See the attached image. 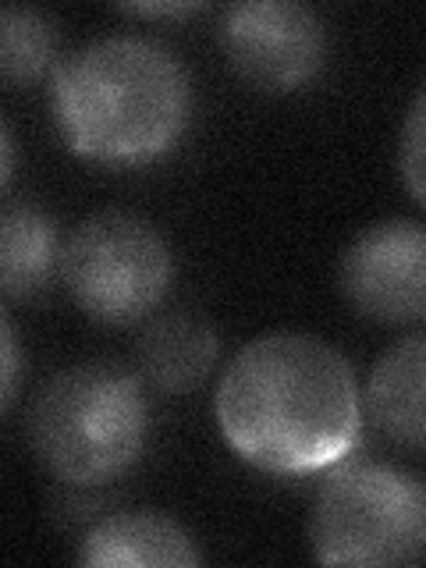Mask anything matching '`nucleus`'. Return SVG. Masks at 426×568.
Returning a JSON list of instances; mask_svg holds the SVG:
<instances>
[{
    "mask_svg": "<svg viewBox=\"0 0 426 568\" xmlns=\"http://www.w3.org/2000/svg\"><path fill=\"white\" fill-rule=\"evenodd\" d=\"M320 565H416L426 558V487L377 458L327 469L310 511Z\"/></svg>",
    "mask_w": 426,
    "mask_h": 568,
    "instance_id": "nucleus-4",
    "label": "nucleus"
},
{
    "mask_svg": "<svg viewBox=\"0 0 426 568\" xmlns=\"http://www.w3.org/2000/svg\"><path fill=\"white\" fill-rule=\"evenodd\" d=\"M398 174L405 192L426 206V79L408 103L398 132Z\"/></svg>",
    "mask_w": 426,
    "mask_h": 568,
    "instance_id": "nucleus-13",
    "label": "nucleus"
},
{
    "mask_svg": "<svg viewBox=\"0 0 426 568\" xmlns=\"http://www.w3.org/2000/svg\"><path fill=\"white\" fill-rule=\"evenodd\" d=\"M61 271L58 227L36 203H8L0 217V292L8 302L40 295Z\"/></svg>",
    "mask_w": 426,
    "mask_h": 568,
    "instance_id": "nucleus-11",
    "label": "nucleus"
},
{
    "mask_svg": "<svg viewBox=\"0 0 426 568\" xmlns=\"http://www.w3.org/2000/svg\"><path fill=\"white\" fill-rule=\"evenodd\" d=\"M64 146L103 168H142L178 150L192 124V79L150 36L118 32L71 50L47 79Z\"/></svg>",
    "mask_w": 426,
    "mask_h": 568,
    "instance_id": "nucleus-2",
    "label": "nucleus"
},
{
    "mask_svg": "<svg viewBox=\"0 0 426 568\" xmlns=\"http://www.w3.org/2000/svg\"><path fill=\"white\" fill-rule=\"evenodd\" d=\"M213 419L245 466L298 479L352 455L363 395L352 363L331 342L306 331H266L231 355Z\"/></svg>",
    "mask_w": 426,
    "mask_h": 568,
    "instance_id": "nucleus-1",
    "label": "nucleus"
},
{
    "mask_svg": "<svg viewBox=\"0 0 426 568\" xmlns=\"http://www.w3.org/2000/svg\"><path fill=\"white\" fill-rule=\"evenodd\" d=\"M68 298L103 327H132L164 306L174 253L160 227L132 210H97L61 245Z\"/></svg>",
    "mask_w": 426,
    "mask_h": 568,
    "instance_id": "nucleus-5",
    "label": "nucleus"
},
{
    "mask_svg": "<svg viewBox=\"0 0 426 568\" xmlns=\"http://www.w3.org/2000/svg\"><path fill=\"white\" fill-rule=\"evenodd\" d=\"M0 345H4V395H0V408L11 413L18 398V377H22V352H18V331L11 313L0 320Z\"/></svg>",
    "mask_w": 426,
    "mask_h": 568,
    "instance_id": "nucleus-14",
    "label": "nucleus"
},
{
    "mask_svg": "<svg viewBox=\"0 0 426 568\" xmlns=\"http://www.w3.org/2000/svg\"><path fill=\"white\" fill-rule=\"evenodd\" d=\"M363 402L387 440L426 452V331L405 334L384 348L369 369Z\"/></svg>",
    "mask_w": 426,
    "mask_h": 568,
    "instance_id": "nucleus-9",
    "label": "nucleus"
},
{
    "mask_svg": "<svg viewBox=\"0 0 426 568\" xmlns=\"http://www.w3.org/2000/svg\"><path fill=\"white\" fill-rule=\"evenodd\" d=\"M75 561L89 568H142L168 565L192 568L203 561L192 532L160 511H111L82 532L75 547Z\"/></svg>",
    "mask_w": 426,
    "mask_h": 568,
    "instance_id": "nucleus-8",
    "label": "nucleus"
},
{
    "mask_svg": "<svg viewBox=\"0 0 426 568\" xmlns=\"http://www.w3.org/2000/svg\"><path fill=\"white\" fill-rule=\"evenodd\" d=\"M124 14H135V18H189V14H200L203 4H185V0H168V4H124Z\"/></svg>",
    "mask_w": 426,
    "mask_h": 568,
    "instance_id": "nucleus-15",
    "label": "nucleus"
},
{
    "mask_svg": "<svg viewBox=\"0 0 426 568\" xmlns=\"http://www.w3.org/2000/svg\"><path fill=\"white\" fill-rule=\"evenodd\" d=\"M221 342L203 316L164 313L142 327L135 342V373L164 395H189L217 366Z\"/></svg>",
    "mask_w": 426,
    "mask_h": 568,
    "instance_id": "nucleus-10",
    "label": "nucleus"
},
{
    "mask_svg": "<svg viewBox=\"0 0 426 568\" xmlns=\"http://www.w3.org/2000/svg\"><path fill=\"white\" fill-rule=\"evenodd\" d=\"M0 150H4V168H0V185L11 189V178H14V135H11V124L4 121L0 129Z\"/></svg>",
    "mask_w": 426,
    "mask_h": 568,
    "instance_id": "nucleus-16",
    "label": "nucleus"
},
{
    "mask_svg": "<svg viewBox=\"0 0 426 568\" xmlns=\"http://www.w3.org/2000/svg\"><path fill=\"white\" fill-rule=\"evenodd\" d=\"M153 430L142 377L114 363L58 369L29 405V444L40 466L64 484L118 479L142 458Z\"/></svg>",
    "mask_w": 426,
    "mask_h": 568,
    "instance_id": "nucleus-3",
    "label": "nucleus"
},
{
    "mask_svg": "<svg viewBox=\"0 0 426 568\" xmlns=\"http://www.w3.org/2000/svg\"><path fill=\"white\" fill-rule=\"evenodd\" d=\"M58 47L61 32L58 22L26 4H11L0 11V75L8 85H32L40 79H50L58 68Z\"/></svg>",
    "mask_w": 426,
    "mask_h": 568,
    "instance_id": "nucleus-12",
    "label": "nucleus"
},
{
    "mask_svg": "<svg viewBox=\"0 0 426 568\" xmlns=\"http://www.w3.org/2000/svg\"><path fill=\"white\" fill-rule=\"evenodd\" d=\"M337 288L373 324H426V224L413 217L366 224L337 260Z\"/></svg>",
    "mask_w": 426,
    "mask_h": 568,
    "instance_id": "nucleus-7",
    "label": "nucleus"
},
{
    "mask_svg": "<svg viewBox=\"0 0 426 568\" xmlns=\"http://www.w3.org/2000/svg\"><path fill=\"white\" fill-rule=\"evenodd\" d=\"M217 47L245 85L288 97L324 71L327 26L298 0H242L221 11Z\"/></svg>",
    "mask_w": 426,
    "mask_h": 568,
    "instance_id": "nucleus-6",
    "label": "nucleus"
}]
</instances>
